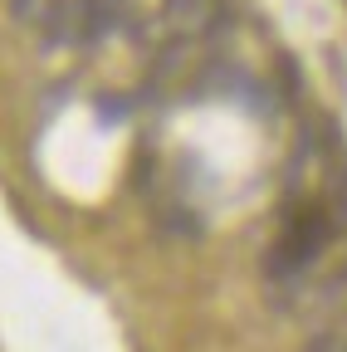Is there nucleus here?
<instances>
[{"label": "nucleus", "instance_id": "nucleus-1", "mask_svg": "<svg viewBox=\"0 0 347 352\" xmlns=\"http://www.w3.org/2000/svg\"><path fill=\"white\" fill-rule=\"evenodd\" d=\"M333 230H337V220H333L328 206H318V201L298 206V210L284 220V230H279V240H274V250H269V270H274V274L309 270V264L328 250Z\"/></svg>", "mask_w": 347, "mask_h": 352}, {"label": "nucleus", "instance_id": "nucleus-2", "mask_svg": "<svg viewBox=\"0 0 347 352\" xmlns=\"http://www.w3.org/2000/svg\"><path fill=\"white\" fill-rule=\"evenodd\" d=\"M122 25V0H54L45 15V39L54 44H98Z\"/></svg>", "mask_w": 347, "mask_h": 352}, {"label": "nucleus", "instance_id": "nucleus-3", "mask_svg": "<svg viewBox=\"0 0 347 352\" xmlns=\"http://www.w3.org/2000/svg\"><path fill=\"white\" fill-rule=\"evenodd\" d=\"M166 10H171V20H181V25L201 30V25L215 15V0H166Z\"/></svg>", "mask_w": 347, "mask_h": 352}]
</instances>
